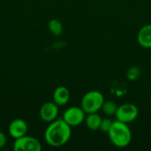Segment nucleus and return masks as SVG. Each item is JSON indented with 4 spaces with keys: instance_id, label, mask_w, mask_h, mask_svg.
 I'll return each mask as SVG.
<instances>
[{
    "instance_id": "obj_1",
    "label": "nucleus",
    "mask_w": 151,
    "mask_h": 151,
    "mask_svg": "<svg viewBox=\"0 0 151 151\" xmlns=\"http://www.w3.org/2000/svg\"><path fill=\"white\" fill-rule=\"evenodd\" d=\"M72 135V127L63 119L50 122L44 132L46 143L54 148H59L68 142Z\"/></svg>"
},
{
    "instance_id": "obj_2",
    "label": "nucleus",
    "mask_w": 151,
    "mask_h": 151,
    "mask_svg": "<svg viewBox=\"0 0 151 151\" xmlns=\"http://www.w3.org/2000/svg\"><path fill=\"white\" fill-rule=\"evenodd\" d=\"M108 135L111 142L119 149L127 147L132 141V132L128 124L119 120L113 121L111 128L108 132Z\"/></svg>"
},
{
    "instance_id": "obj_3",
    "label": "nucleus",
    "mask_w": 151,
    "mask_h": 151,
    "mask_svg": "<svg viewBox=\"0 0 151 151\" xmlns=\"http://www.w3.org/2000/svg\"><path fill=\"white\" fill-rule=\"evenodd\" d=\"M104 101H105L104 96L100 91L91 90L87 92L82 96L81 102V107L83 109L86 114L98 112L102 109Z\"/></svg>"
},
{
    "instance_id": "obj_4",
    "label": "nucleus",
    "mask_w": 151,
    "mask_h": 151,
    "mask_svg": "<svg viewBox=\"0 0 151 151\" xmlns=\"http://www.w3.org/2000/svg\"><path fill=\"white\" fill-rule=\"evenodd\" d=\"M138 114H139V110L135 104L126 103L118 107L115 116L117 120L129 124L137 119Z\"/></svg>"
},
{
    "instance_id": "obj_5",
    "label": "nucleus",
    "mask_w": 151,
    "mask_h": 151,
    "mask_svg": "<svg viewBox=\"0 0 151 151\" xmlns=\"http://www.w3.org/2000/svg\"><path fill=\"white\" fill-rule=\"evenodd\" d=\"M86 112L81 107L72 106L66 109L63 114L62 119L71 127H78L81 125L86 118Z\"/></svg>"
},
{
    "instance_id": "obj_6",
    "label": "nucleus",
    "mask_w": 151,
    "mask_h": 151,
    "mask_svg": "<svg viewBox=\"0 0 151 151\" xmlns=\"http://www.w3.org/2000/svg\"><path fill=\"white\" fill-rule=\"evenodd\" d=\"M42 148V144L37 139L27 134L15 139L13 143V150L15 151H41Z\"/></svg>"
},
{
    "instance_id": "obj_7",
    "label": "nucleus",
    "mask_w": 151,
    "mask_h": 151,
    "mask_svg": "<svg viewBox=\"0 0 151 151\" xmlns=\"http://www.w3.org/2000/svg\"><path fill=\"white\" fill-rule=\"evenodd\" d=\"M58 113L59 110L57 104L54 102H46L42 105L39 111V116L42 121L50 123L58 119Z\"/></svg>"
},
{
    "instance_id": "obj_8",
    "label": "nucleus",
    "mask_w": 151,
    "mask_h": 151,
    "mask_svg": "<svg viewBox=\"0 0 151 151\" xmlns=\"http://www.w3.org/2000/svg\"><path fill=\"white\" fill-rule=\"evenodd\" d=\"M27 130H28L27 124L26 123L25 120H23L21 119H13L10 123L9 127H8L9 134L14 140L26 135L27 133Z\"/></svg>"
},
{
    "instance_id": "obj_9",
    "label": "nucleus",
    "mask_w": 151,
    "mask_h": 151,
    "mask_svg": "<svg viewBox=\"0 0 151 151\" xmlns=\"http://www.w3.org/2000/svg\"><path fill=\"white\" fill-rule=\"evenodd\" d=\"M53 102L58 106L65 105L70 100V91L65 86L58 87L53 92Z\"/></svg>"
},
{
    "instance_id": "obj_10",
    "label": "nucleus",
    "mask_w": 151,
    "mask_h": 151,
    "mask_svg": "<svg viewBox=\"0 0 151 151\" xmlns=\"http://www.w3.org/2000/svg\"><path fill=\"white\" fill-rule=\"evenodd\" d=\"M139 44L145 49H151V24L144 25L137 34Z\"/></svg>"
},
{
    "instance_id": "obj_11",
    "label": "nucleus",
    "mask_w": 151,
    "mask_h": 151,
    "mask_svg": "<svg viewBox=\"0 0 151 151\" xmlns=\"http://www.w3.org/2000/svg\"><path fill=\"white\" fill-rule=\"evenodd\" d=\"M102 119H103L102 117L97 112L88 113L86 115L84 123L89 130L96 131V130H99V128H100Z\"/></svg>"
},
{
    "instance_id": "obj_12",
    "label": "nucleus",
    "mask_w": 151,
    "mask_h": 151,
    "mask_svg": "<svg viewBox=\"0 0 151 151\" xmlns=\"http://www.w3.org/2000/svg\"><path fill=\"white\" fill-rule=\"evenodd\" d=\"M48 27H49V30L50 31V33L54 35H57V36L61 35L63 33V30H64V27H63L62 22L57 19H50L49 24H48Z\"/></svg>"
},
{
    "instance_id": "obj_13",
    "label": "nucleus",
    "mask_w": 151,
    "mask_h": 151,
    "mask_svg": "<svg viewBox=\"0 0 151 151\" xmlns=\"http://www.w3.org/2000/svg\"><path fill=\"white\" fill-rule=\"evenodd\" d=\"M118 105L111 100H105L102 106V111L106 116H115L118 110Z\"/></svg>"
},
{
    "instance_id": "obj_14",
    "label": "nucleus",
    "mask_w": 151,
    "mask_h": 151,
    "mask_svg": "<svg viewBox=\"0 0 151 151\" xmlns=\"http://www.w3.org/2000/svg\"><path fill=\"white\" fill-rule=\"evenodd\" d=\"M140 74H141L140 69H139L137 66H133V67H131V68L127 71V76L128 80L134 81L137 80V79L140 77Z\"/></svg>"
},
{
    "instance_id": "obj_15",
    "label": "nucleus",
    "mask_w": 151,
    "mask_h": 151,
    "mask_svg": "<svg viewBox=\"0 0 151 151\" xmlns=\"http://www.w3.org/2000/svg\"><path fill=\"white\" fill-rule=\"evenodd\" d=\"M113 124V120H111V119H102V122H101V126H100V128L99 130H101L102 132L104 133H106L108 134V132L110 131V129L111 128V126Z\"/></svg>"
},
{
    "instance_id": "obj_16",
    "label": "nucleus",
    "mask_w": 151,
    "mask_h": 151,
    "mask_svg": "<svg viewBox=\"0 0 151 151\" xmlns=\"http://www.w3.org/2000/svg\"><path fill=\"white\" fill-rule=\"evenodd\" d=\"M6 142H7L6 136L4 135V133H2V132L0 131V149L3 148V147H4L5 144H6Z\"/></svg>"
}]
</instances>
